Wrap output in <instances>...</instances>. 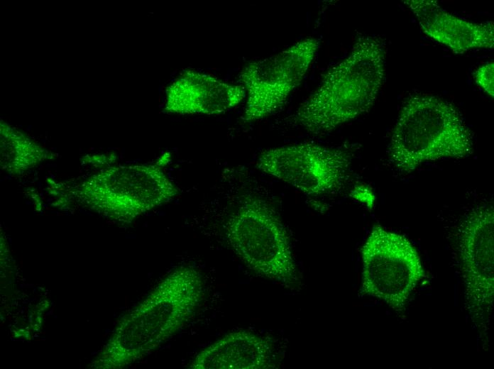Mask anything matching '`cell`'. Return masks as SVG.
Listing matches in <instances>:
<instances>
[{
	"label": "cell",
	"instance_id": "cell-1",
	"mask_svg": "<svg viewBox=\"0 0 494 369\" xmlns=\"http://www.w3.org/2000/svg\"><path fill=\"white\" fill-rule=\"evenodd\" d=\"M385 72V50L375 37H359L348 55L331 67L299 106L292 121L314 135L331 132L367 112Z\"/></svg>",
	"mask_w": 494,
	"mask_h": 369
},
{
	"label": "cell",
	"instance_id": "cell-2",
	"mask_svg": "<svg viewBox=\"0 0 494 369\" xmlns=\"http://www.w3.org/2000/svg\"><path fill=\"white\" fill-rule=\"evenodd\" d=\"M204 294V279L197 268H174L118 327L109 364L124 366L168 340L194 316Z\"/></svg>",
	"mask_w": 494,
	"mask_h": 369
},
{
	"label": "cell",
	"instance_id": "cell-3",
	"mask_svg": "<svg viewBox=\"0 0 494 369\" xmlns=\"http://www.w3.org/2000/svg\"><path fill=\"white\" fill-rule=\"evenodd\" d=\"M473 151L471 133L456 108L429 94L410 96L403 103L388 147L390 162L402 172Z\"/></svg>",
	"mask_w": 494,
	"mask_h": 369
},
{
	"label": "cell",
	"instance_id": "cell-4",
	"mask_svg": "<svg viewBox=\"0 0 494 369\" xmlns=\"http://www.w3.org/2000/svg\"><path fill=\"white\" fill-rule=\"evenodd\" d=\"M225 235L231 249L252 271L285 287L297 283L289 234L265 200L243 196L227 219Z\"/></svg>",
	"mask_w": 494,
	"mask_h": 369
},
{
	"label": "cell",
	"instance_id": "cell-5",
	"mask_svg": "<svg viewBox=\"0 0 494 369\" xmlns=\"http://www.w3.org/2000/svg\"><path fill=\"white\" fill-rule=\"evenodd\" d=\"M71 192L105 216L130 222L170 202L179 191L160 166L134 165L104 169L77 184Z\"/></svg>",
	"mask_w": 494,
	"mask_h": 369
},
{
	"label": "cell",
	"instance_id": "cell-6",
	"mask_svg": "<svg viewBox=\"0 0 494 369\" xmlns=\"http://www.w3.org/2000/svg\"><path fill=\"white\" fill-rule=\"evenodd\" d=\"M360 294L379 299L397 312L405 310L426 277L420 257L404 236L374 226L361 248Z\"/></svg>",
	"mask_w": 494,
	"mask_h": 369
},
{
	"label": "cell",
	"instance_id": "cell-7",
	"mask_svg": "<svg viewBox=\"0 0 494 369\" xmlns=\"http://www.w3.org/2000/svg\"><path fill=\"white\" fill-rule=\"evenodd\" d=\"M493 206L473 208L460 225L458 249L466 309L482 339L488 338L494 300Z\"/></svg>",
	"mask_w": 494,
	"mask_h": 369
},
{
	"label": "cell",
	"instance_id": "cell-8",
	"mask_svg": "<svg viewBox=\"0 0 494 369\" xmlns=\"http://www.w3.org/2000/svg\"><path fill=\"white\" fill-rule=\"evenodd\" d=\"M319 45L318 38H306L245 65L238 75L246 98L243 121L260 120L280 109L302 82Z\"/></svg>",
	"mask_w": 494,
	"mask_h": 369
},
{
	"label": "cell",
	"instance_id": "cell-9",
	"mask_svg": "<svg viewBox=\"0 0 494 369\" xmlns=\"http://www.w3.org/2000/svg\"><path fill=\"white\" fill-rule=\"evenodd\" d=\"M351 163V155L343 149L302 143L263 151L256 167L305 194L322 196L345 184Z\"/></svg>",
	"mask_w": 494,
	"mask_h": 369
},
{
	"label": "cell",
	"instance_id": "cell-10",
	"mask_svg": "<svg viewBox=\"0 0 494 369\" xmlns=\"http://www.w3.org/2000/svg\"><path fill=\"white\" fill-rule=\"evenodd\" d=\"M245 97V90L241 84L187 70L166 87L164 111L180 115H216L230 110Z\"/></svg>",
	"mask_w": 494,
	"mask_h": 369
},
{
	"label": "cell",
	"instance_id": "cell-11",
	"mask_svg": "<svg viewBox=\"0 0 494 369\" xmlns=\"http://www.w3.org/2000/svg\"><path fill=\"white\" fill-rule=\"evenodd\" d=\"M423 33L454 53L494 47L493 21L476 23L443 9L434 0H406Z\"/></svg>",
	"mask_w": 494,
	"mask_h": 369
},
{
	"label": "cell",
	"instance_id": "cell-12",
	"mask_svg": "<svg viewBox=\"0 0 494 369\" xmlns=\"http://www.w3.org/2000/svg\"><path fill=\"white\" fill-rule=\"evenodd\" d=\"M274 348L267 338L246 330L230 332L194 358L191 369H269L275 366Z\"/></svg>",
	"mask_w": 494,
	"mask_h": 369
},
{
	"label": "cell",
	"instance_id": "cell-13",
	"mask_svg": "<svg viewBox=\"0 0 494 369\" xmlns=\"http://www.w3.org/2000/svg\"><path fill=\"white\" fill-rule=\"evenodd\" d=\"M54 154L43 149L21 133L6 124L1 125V167L13 175H19Z\"/></svg>",
	"mask_w": 494,
	"mask_h": 369
},
{
	"label": "cell",
	"instance_id": "cell-14",
	"mask_svg": "<svg viewBox=\"0 0 494 369\" xmlns=\"http://www.w3.org/2000/svg\"><path fill=\"white\" fill-rule=\"evenodd\" d=\"M493 79L494 63L493 61L483 64L474 72L476 83L492 98L494 95Z\"/></svg>",
	"mask_w": 494,
	"mask_h": 369
}]
</instances>
